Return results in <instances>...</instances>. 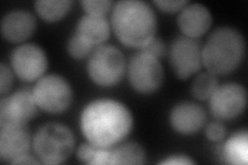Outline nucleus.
<instances>
[{"label": "nucleus", "instance_id": "obj_16", "mask_svg": "<svg viewBox=\"0 0 248 165\" xmlns=\"http://www.w3.org/2000/svg\"><path fill=\"white\" fill-rule=\"evenodd\" d=\"M75 32L93 49H96L110 37L111 24L106 17L86 14L78 22Z\"/></svg>", "mask_w": 248, "mask_h": 165}, {"label": "nucleus", "instance_id": "obj_19", "mask_svg": "<svg viewBox=\"0 0 248 165\" xmlns=\"http://www.w3.org/2000/svg\"><path fill=\"white\" fill-rule=\"evenodd\" d=\"M36 13L46 22L54 23L63 19L72 10L71 0H38L34 3Z\"/></svg>", "mask_w": 248, "mask_h": 165}, {"label": "nucleus", "instance_id": "obj_17", "mask_svg": "<svg viewBox=\"0 0 248 165\" xmlns=\"http://www.w3.org/2000/svg\"><path fill=\"white\" fill-rule=\"evenodd\" d=\"M147 157L141 145L135 141H121L108 148L107 165L113 164H145Z\"/></svg>", "mask_w": 248, "mask_h": 165}, {"label": "nucleus", "instance_id": "obj_27", "mask_svg": "<svg viewBox=\"0 0 248 165\" xmlns=\"http://www.w3.org/2000/svg\"><path fill=\"white\" fill-rule=\"evenodd\" d=\"M227 135V128L220 122H212L206 128V136L212 141H219Z\"/></svg>", "mask_w": 248, "mask_h": 165}, {"label": "nucleus", "instance_id": "obj_7", "mask_svg": "<svg viewBox=\"0 0 248 165\" xmlns=\"http://www.w3.org/2000/svg\"><path fill=\"white\" fill-rule=\"evenodd\" d=\"M32 90L37 106L46 113H63L73 102L71 85L59 75H44L37 81Z\"/></svg>", "mask_w": 248, "mask_h": 165}, {"label": "nucleus", "instance_id": "obj_5", "mask_svg": "<svg viewBox=\"0 0 248 165\" xmlns=\"http://www.w3.org/2000/svg\"><path fill=\"white\" fill-rule=\"evenodd\" d=\"M126 70L123 53L112 45L96 48L88 58L89 77L100 87H113L120 83Z\"/></svg>", "mask_w": 248, "mask_h": 165}, {"label": "nucleus", "instance_id": "obj_1", "mask_svg": "<svg viewBox=\"0 0 248 165\" xmlns=\"http://www.w3.org/2000/svg\"><path fill=\"white\" fill-rule=\"evenodd\" d=\"M81 130L96 147L108 148L125 139L133 129L134 118L128 107L114 99H96L84 107Z\"/></svg>", "mask_w": 248, "mask_h": 165}, {"label": "nucleus", "instance_id": "obj_21", "mask_svg": "<svg viewBox=\"0 0 248 165\" xmlns=\"http://www.w3.org/2000/svg\"><path fill=\"white\" fill-rule=\"evenodd\" d=\"M67 52L74 59L82 60L86 57H89L92 52L95 49H93L86 42L78 35L76 32L69 37L67 42Z\"/></svg>", "mask_w": 248, "mask_h": 165}, {"label": "nucleus", "instance_id": "obj_9", "mask_svg": "<svg viewBox=\"0 0 248 165\" xmlns=\"http://www.w3.org/2000/svg\"><path fill=\"white\" fill-rule=\"evenodd\" d=\"M247 104V92L242 85L227 83L219 85L209 98V107L214 118L221 121L236 119Z\"/></svg>", "mask_w": 248, "mask_h": 165}, {"label": "nucleus", "instance_id": "obj_28", "mask_svg": "<svg viewBox=\"0 0 248 165\" xmlns=\"http://www.w3.org/2000/svg\"><path fill=\"white\" fill-rule=\"evenodd\" d=\"M159 164H178V165H186V164H196L190 157L185 155H173L169 156L168 158L164 159L159 162Z\"/></svg>", "mask_w": 248, "mask_h": 165}, {"label": "nucleus", "instance_id": "obj_18", "mask_svg": "<svg viewBox=\"0 0 248 165\" xmlns=\"http://www.w3.org/2000/svg\"><path fill=\"white\" fill-rule=\"evenodd\" d=\"M222 157L227 163L245 165L248 162V135L247 131L234 133L222 147Z\"/></svg>", "mask_w": 248, "mask_h": 165}, {"label": "nucleus", "instance_id": "obj_29", "mask_svg": "<svg viewBox=\"0 0 248 165\" xmlns=\"http://www.w3.org/2000/svg\"><path fill=\"white\" fill-rule=\"evenodd\" d=\"M42 163L40 160H36L33 156L29 155V153L19 157L12 164H40Z\"/></svg>", "mask_w": 248, "mask_h": 165}, {"label": "nucleus", "instance_id": "obj_8", "mask_svg": "<svg viewBox=\"0 0 248 165\" xmlns=\"http://www.w3.org/2000/svg\"><path fill=\"white\" fill-rule=\"evenodd\" d=\"M202 48L203 45L195 38L181 35L174 39L169 50V60L178 78L187 80L201 69Z\"/></svg>", "mask_w": 248, "mask_h": 165}, {"label": "nucleus", "instance_id": "obj_10", "mask_svg": "<svg viewBox=\"0 0 248 165\" xmlns=\"http://www.w3.org/2000/svg\"><path fill=\"white\" fill-rule=\"evenodd\" d=\"M13 72L20 80L34 82L42 78L48 68V58L44 50L33 44H24L12 53Z\"/></svg>", "mask_w": 248, "mask_h": 165}, {"label": "nucleus", "instance_id": "obj_24", "mask_svg": "<svg viewBox=\"0 0 248 165\" xmlns=\"http://www.w3.org/2000/svg\"><path fill=\"white\" fill-rule=\"evenodd\" d=\"M140 51L148 53L152 55V56L160 59L166 55L167 48H166L165 43L162 42V39L154 36L148 44H146L143 48L140 49Z\"/></svg>", "mask_w": 248, "mask_h": 165}, {"label": "nucleus", "instance_id": "obj_3", "mask_svg": "<svg viewBox=\"0 0 248 165\" xmlns=\"http://www.w3.org/2000/svg\"><path fill=\"white\" fill-rule=\"evenodd\" d=\"M245 55V41L240 31L218 27L207 38L202 48V61L207 72L227 75L240 66Z\"/></svg>", "mask_w": 248, "mask_h": 165}, {"label": "nucleus", "instance_id": "obj_13", "mask_svg": "<svg viewBox=\"0 0 248 165\" xmlns=\"http://www.w3.org/2000/svg\"><path fill=\"white\" fill-rule=\"evenodd\" d=\"M206 112L195 102L184 101L176 105L170 113V124L175 131L183 135H195L204 127Z\"/></svg>", "mask_w": 248, "mask_h": 165}, {"label": "nucleus", "instance_id": "obj_14", "mask_svg": "<svg viewBox=\"0 0 248 165\" xmlns=\"http://www.w3.org/2000/svg\"><path fill=\"white\" fill-rule=\"evenodd\" d=\"M177 24L184 36L197 39L203 36L211 27L212 15L203 4H187L179 13Z\"/></svg>", "mask_w": 248, "mask_h": 165}, {"label": "nucleus", "instance_id": "obj_4", "mask_svg": "<svg viewBox=\"0 0 248 165\" xmlns=\"http://www.w3.org/2000/svg\"><path fill=\"white\" fill-rule=\"evenodd\" d=\"M35 155L44 164H61L75 150L72 130L60 123H46L37 129L32 140Z\"/></svg>", "mask_w": 248, "mask_h": 165}, {"label": "nucleus", "instance_id": "obj_20", "mask_svg": "<svg viewBox=\"0 0 248 165\" xmlns=\"http://www.w3.org/2000/svg\"><path fill=\"white\" fill-rule=\"evenodd\" d=\"M219 86L218 76L205 72L198 75L191 85V93L199 100H207Z\"/></svg>", "mask_w": 248, "mask_h": 165}, {"label": "nucleus", "instance_id": "obj_22", "mask_svg": "<svg viewBox=\"0 0 248 165\" xmlns=\"http://www.w3.org/2000/svg\"><path fill=\"white\" fill-rule=\"evenodd\" d=\"M81 5L87 15L106 17L112 9L113 2L111 0H84L81 1Z\"/></svg>", "mask_w": 248, "mask_h": 165}, {"label": "nucleus", "instance_id": "obj_15", "mask_svg": "<svg viewBox=\"0 0 248 165\" xmlns=\"http://www.w3.org/2000/svg\"><path fill=\"white\" fill-rule=\"evenodd\" d=\"M36 28L34 15L23 10L7 13L1 21L2 36L11 43L20 44L32 36Z\"/></svg>", "mask_w": 248, "mask_h": 165}, {"label": "nucleus", "instance_id": "obj_12", "mask_svg": "<svg viewBox=\"0 0 248 165\" xmlns=\"http://www.w3.org/2000/svg\"><path fill=\"white\" fill-rule=\"evenodd\" d=\"M31 135L27 124L0 125V160L13 163L29 152Z\"/></svg>", "mask_w": 248, "mask_h": 165}, {"label": "nucleus", "instance_id": "obj_23", "mask_svg": "<svg viewBox=\"0 0 248 165\" xmlns=\"http://www.w3.org/2000/svg\"><path fill=\"white\" fill-rule=\"evenodd\" d=\"M14 72L5 63L0 64V94L3 97L9 94L14 84Z\"/></svg>", "mask_w": 248, "mask_h": 165}, {"label": "nucleus", "instance_id": "obj_11", "mask_svg": "<svg viewBox=\"0 0 248 165\" xmlns=\"http://www.w3.org/2000/svg\"><path fill=\"white\" fill-rule=\"evenodd\" d=\"M33 90L25 88L16 91L0 101V125L9 123L27 124L37 114Z\"/></svg>", "mask_w": 248, "mask_h": 165}, {"label": "nucleus", "instance_id": "obj_2", "mask_svg": "<svg viewBox=\"0 0 248 165\" xmlns=\"http://www.w3.org/2000/svg\"><path fill=\"white\" fill-rule=\"evenodd\" d=\"M111 26L121 44L141 49L155 36L157 19L148 3L140 0H121L114 4Z\"/></svg>", "mask_w": 248, "mask_h": 165}, {"label": "nucleus", "instance_id": "obj_6", "mask_svg": "<svg viewBox=\"0 0 248 165\" xmlns=\"http://www.w3.org/2000/svg\"><path fill=\"white\" fill-rule=\"evenodd\" d=\"M127 76L135 91L143 95H149L161 87L164 82V68L158 58L139 51L129 60Z\"/></svg>", "mask_w": 248, "mask_h": 165}, {"label": "nucleus", "instance_id": "obj_26", "mask_svg": "<svg viewBox=\"0 0 248 165\" xmlns=\"http://www.w3.org/2000/svg\"><path fill=\"white\" fill-rule=\"evenodd\" d=\"M96 150H97V147L92 145L91 143H89V141L88 143L82 144L77 151V158L82 163L92 164Z\"/></svg>", "mask_w": 248, "mask_h": 165}, {"label": "nucleus", "instance_id": "obj_25", "mask_svg": "<svg viewBox=\"0 0 248 165\" xmlns=\"http://www.w3.org/2000/svg\"><path fill=\"white\" fill-rule=\"evenodd\" d=\"M153 3L156 5L161 12L174 14L177 12H181L184 7L189 4L186 0H155Z\"/></svg>", "mask_w": 248, "mask_h": 165}]
</instances>
